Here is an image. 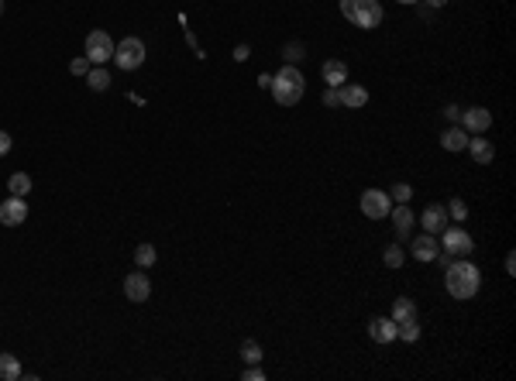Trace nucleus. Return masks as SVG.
Here are the masks:
<instances>
[{
    "label": "nucleus",
    "mask_w": 516,
    "mask_h": 381,
    "mask_svg": "<svg viewBox=\"0 0 516 381\" xmlns=\"http://www.w3.org/2000/svg\"><path fill=\"white\" fill-rule=\"evenodd\" d=\"M444 286L447 292L454 295V299H461V302H468L479 286H482V272L472 265V261H451L447 265V275H444Z\"/></svg>",
    "instance_id": "f257e3e1"
},
{
    "label": "nucleus",
    "mask_w": 516,
    "mask_h": 381,
    "mask_svg": "<svg viewBox=\"0 0 516 381\" xmlns=\"http://www.w3.org/2000/svg\"><path fill=\"white\" fill-rule=\"evenodd\" d=\"M269 86H272V96H276L279 106H296L303 100V93H307V80H303V73L296 66H283Z\"/></svg>",
    "instance_id": "f03ea898"
},
{
    "label": "nucleus",
    "mask_w": 516,
    "mask_h": 381,
    "mask_svg": "<svg viewBox=\"0 0 516 381\" xmlns=\"http://www.w3.org/2000/svg\"><path fill=\"white\" fill-rule=\"evenodd\" d=\"M341 14H344L351 24L365 28V31L379 28L382 17H386V10H382L379 0H341Z\"/></svg>",
    "instance_id": "7ed1b4c3"
},
{
    "label": "nucleus",
    "mask_w": 516,
    "mask_h": 381,
    "mask_svg": "<svg viewBox=\"0 0 516 381\" xmlns=\"http://www.w3.org/2000/svg\"><path fill=\"white\" fill-rule=\"evenodd\" d=\"M114 62H117V69H124V73H134L141 62H145V41L141 38H124V41H117L114 45Z\"/></svg>",
    "instance_id": "20e7f679"
},
{
    "label": "nucleus",
    "mask_w": 516,
    "mask_h": 381,
    "mask_svg": "<svg viewBox=\"0 0 516 381\" xmlns=\"http://www.w3.org/2000/svg\"><path fill=\"white\" fill-rule=\"evenodd\" d=\"M389 210H393L389 192H382V189H365L362 192V213H365L368 220H386Z\"/></svg>",
    "instance_id": "39448f33"
},
{
    "label": "nucleus",
    "mask_w": 516,
    "mask_h": 381,
    "mask_svg": "<svg viewBox=\"0 0 516 381\" xmlns=\"http://www.w3.org/2000/svg\"><path fill=\"white\" fill-rule=\"evenodd\" d=\"M87 59L97 62V66H103V62L114 59V41H110L107 31H90V35H87Z\"/></svg>",
    "instance_id": "423d86ee"
},
{
    "label": "nucleus",
    "mask_w": 516,
    "mask_h": 381,
    "mask_svg": "<svg viewBox=\"0 0 516 381\" xmlns=\"http://www.w3.org/2000/svg\"><path fill=\"white\" fill-rule=\"evenodd\" d=\"M461 127L468 131V134H486L489 127H492V113L486 110V106H468V110H461Z\"/></svg>",
    "instance_id": "0eeeda50"
},
{
    "label": "nucleus",
    "mask_w": 516,
    "mask_h": 381,
    "mask_svg": "<svg viewBox=\"0 0 516 381\" xmlns=\"http://www.w3.org/2000/svg\"><path fill=\"white\" fill-rule=\"evenodd\" d=\"M24 220H28V203H24V196H10V199L0 203V223H3V227H17V223H24Z\"/></svg>",
    "instance_id": "6e6552de"
},
{
    "label": "nucleus",
    "mask_w": 516,
    "mask_h": 381,
    "mask_svg": "<svg viewBox=\"0 0 516 381\" xmlns=\"http://www.w3.org/2000/svg\"><path fill=\"white\" fill-rule=\"evenodd\" d=\"M444 251L454 254V258L472 254V237H468V230H461V227H444Z\"/></svg>",
    "instance_id": "1a4fd4ad"
},
{
    "label": "nucleus",
    "mask_w": 516,
    "mask_h": 381,
    "mask_svg": "<svg viewBox=\"0 0 516 381\" xmlns=\"http://www.w3.org/2000/svg\"><path fill=\"white\" fill-rule=\"evenodd\" d=\"M124 295H127V302H148V295H152L148 275H141V272L127 275V279H124Z\"/></svg>",
    "instance_id": "9d476101"
},
{
    "label": "nucleus",
    "mask_w": 516,
    "mask_h": 381,
    "mask_svg": "<svg viewBox=\"0 0 516 381\" xmlns=\"http://www.w3.org/2000/svg\"><path fill=\"white\" fill-rule=\"evenodd\" d=\"M420 223H423V230H427V234H444V227H447V210H444V206H437V203H430V206L423 210Z\"/></svg>",
    "instance_id": "9b49d317"
},
{
    "label": "nucleus",
    "mask_w": 516,
    "mask_h": 381,
    "mask_svg": "<svg viewBox=\"0 0 516 381\" xmlns=\"http://www.w3.org/2000/svg\"><path fill=\"white\" fill-rule=\"evenodd\" d=\"M337 96H341V106H348V110H358V106L368 103V90L365 86H355V83L337 86Z\"/></svg>",
    "instance_id": "f8f14e48"
},
{
    "label": "nucleus",
    "mask_w": 516,
    "mask_h": 381,
    "mask_svg": "<svg viewBox=\"0 0 516 381\" xmlns=\"http://www.w3.org/2000/svg\"><path fill=\"white\" fill-rule=\"evenodd\" d=\"M437 254H441V244L434 241V234H420L413 241V258L416 261H437Z\"/></svg>",
    "instance_id": "ddd939ff"
},
{
    "label": "nucleus",
    "mask_w": 516,
    "mask_h": 381,
    "mask_svg": "<svg viewBox=\"0 0 516 381\" xmlns=\"http://www.w3.org/2000/svg\"><path fill=\"white\" fill-rule=\"evenodd\" d=\"M368 337H372L375 344H389V340H396V319L375 316V319L368 323Z\"/></svg>",
    "instance_id": "4468645a"
},
{
    "label": "nucleus",
    "mask_w": 516,
    "mask_h": 381,
    "mask_svg": "<svg viewBox=\"0 0 516 381\" xmlns=\"http://www.w3.org/2000/svg\"><path fill=\"white\" fill-rule=\"evenodd\" d=\"M441 145H444V151H465L468 148V131L465 127H451V131L441 134Z\"/></svg>",
    "instance_id": "2eb2a0df"
},
{
    "label": "nucleus",
    "mask_w": 516,
    "mask_h": 381,
    "mask_svg": "<svg viewBox=\"0 0 516 381\" xmlns=\"http://www.w3.org/2000/svg\"><path fill=\"white\" fill-rule=\"evenodd\" d=\"M468 151H472V158H475L479 165H489V162L496 158V148H492L486 138H468Z\"/></svg>",
    "instance_id": "dca6fc26"
},
{
    "label": "nucleus",
    "mask_w": 516,
    "mask_h": 381,
    "mask_svg": "<svg viewBox=\"0 0 516 381\" xmlns=\"http://www.w3.org/2000/svg\"><path fill=\"white\" fill-rule=\"evenodd\" d=\"M323 83L327 86H344L348 83V66L344 62H323Z\"/></svg>",
    "instance_id": "f3484780"
},
{
    "label": "nucleus",
    "mask_w": 516,
    "mask_h": 381,
    "mask_svg": "<svg viewBox=\"0 0 516 381\" xmlns=\"http://www.w3.org/2000/svg\"><path fill=\"white\" fill-rule=\"evenodd\" d=\"M21 375V361L14 354H0V381H17Z\"/></svg>",
    "instance_id": "a211bd4d"
},
{
    "label": "nucleus",
    "mask_w": 516,
    "mask_h": 381,
    "mask_svg": "<svg viewBox=\"0 0 516 381\" xmlns=\"http://www.w3.org/2000/svg\"><path fill=\"white\" fill-rule=\"evenodd\" d=\"M389 213H393V223H396V234H400V237H407V234H410V223H413V213H410V206H407V203H400V206H396V210H389Z\"/></svg>",
    "instance_id": "6ab92c4d"
},
{
    "label": "nucleus",
    "mask_w": 516,
    "mask_h": 381,
    "mask_svg": "<svg viewBox=\"0 0 516 381\" xmlns=\"http://www.w3.org/2000/svg\"><path fill=\"white\" fill-rule=\"evenodd\" d=\"M393 319H396V323L416 319V302H413V299H407V295H403V299H396V302H393Z\"/></svg>",
    "instance_id": "aec40b11"
},
{
    "label": "nucleus",
    "mask_w": 516,
    "mask_h": 381,
    "mask_svg": "<svg viewBox=\"0 0 516 381\" xmlns=\"http://www.w3.org/2000/svg\"><path fill=\"white\" fill-rule=\"evenodd\" d=\"M7 189L14 192V196H28L31 192V176L28 172H14L10 183H7Z\"/></svg>",
    "instance_id": "412c9836"
},
{
    "label": "nucleus",
    "mask_w": 516,
    "mask_h": 381,
    "mask_svg": "<svg viewBox=\"0 0 516 381\" xmlns=\"http://www.w3.org/2000/svg\"><path fill=\"white\" fill-rule=\"evenodd\" d=\"M87 83H90V90H97V93H103V90L110 86V73L97 66V69H90V73H87Z\"/></svg>",
    "instance_id": "4be33fe9"
},
{
    "label": "nucleus",
    "mask_w": 516,
    "mask_h": 381,
    "mask_svg": "<svg viewBox=\"0 0 516 381\" xmlns=\"http://www.w3.org/2000/svg\"><path fill=\"white\" fill-rule=\"evenodd\" d=\"M155 258H159V254H155L152 244H138V248H134V261H138V268H152Z\"/></svg>",
    "instance_id": "5701e85b"
},
{
    "label": "nucleus",
    "mask_w": 516,
    "mask_h": 381,
    "mask_svg": "<svg viewBox=\"0 0 516 381\" xmlns=\"http://www.w3.org/2000/svg\"><path fill=\"white\" fill-rule=\"evenodd\" d=\"M396 337H400V340H407V344L420 340V326H416V319H407V323H396Z\"/></svg>",
    "instance_id": "b1692460"
},
{
    "label": "nucleus",
    "mask_w": 516,
    "mask_h": 381,
    "mask_svg": "<svg viewBox=\"0 0 516 381\" xmlns=\"http://www.w3.org/2000/svg\"><path fill=\"white\" fill-rule=\"evenodd\" d=\"M241 357H244V364H258L262 361V347L255 340H244L241 344Z\"/></svg>",
    "instance_id": "393cba45"
},
{
    "label": "nucleus",
    "mask_w": 516,
    "mask_h": 381,
    "mask_svg": "<svg viewBox=\"0 0 516 381\" xmlns=\"http://www.w3.org/2000/svg\"><path fill=\"white\" fill-rule=\"evenodd\" d=\"M444 210H447V216H451V220H468V206H465L461 199H451Z\"/></svg>",
    "instance_id": "a878e982"
},
{
    "label": "nucleus",
    "mask_w": 516,
    "mask_h": 381,
    "mask_svg": "<svg viewBox=\"0 0 516 381\" xmlns=\"http://www.w3.org/2000/svg\"><path fill=\"white\" fill-rule=\"evenodd\" d=\"M69 73H73V76H87V73H90V59H87V55L73 59V62H69Z\"/></svg>",
    "instance_id": "bb28decb"
},
{
    "label": "nucleus",
    "mask_w": 516,
    "mask_h": 381,
    "mask_svg": "<svg viewBox=\"0 0 516 381\" xmlns=\"http://www.w3.org/2000/svg\"><path fill=\"white\" fill-rule=\"evenodd\" d=\"M382 258H386V265H389V268H400V265H403V248H386V254H382Z\"/></svg>",
    "instance_id": "cd10ccee"
},
{
    "label": "nucleus",
    "mask_w": 516,
    "mask_h": 381,
    "mask_svg": "<svg viewBox=\"0 0 516 381\" xmlns=\"http://www.w3.org/2000/svg\"><path fill=\"white\" fill-rule=\"evenodd\" d=\"M393 196H396L400 203H410L413 189H410V186H407V183H396V186H393Z\"/></svg>",
    "instance_id": "c85d7f7f"
},
{
    "label": "nucleus",
    "mask_w": 516,
    "mask_h": 381,
    "mask_svg": "<svg viewBox=\"0 0 516 381\" xmlns=\"http://www.w3.org/2000/svg\"><path fill=\"white\" fill-rule=\"evenodd\" d=\"M323 106H341V96H337V86H327V90H323Z\"/></svg>",
    "instance_id": "c756f323"
},
{
    "label": "nucleus",
    "mask_w": 516,
    "mask_h": 381,
    "mask_svg": "<svg viewBox=\"0 0 516 381\" xmlns=\"http://www.w3.org/2000/svg\"><path fill=\"white\" fill-rule=\"evenodd\" d=\"M265 378V371L258 368V364H248V371H244V381H262Z\"/></svg>",
    "instance_id": "7c9ffc66"
},
{
    "label": "nucleus",
    "mask_w": 516,
    "mask_h": 381,
    "mask_svg": "<svg viewBox=\"0 0 516 381\" xmlns=\"http://www.w3.org/2000/svg\"><path fill=\"white\" fill-rule=\"evenodd\" d=\"M300 52H303V48H300V45H290V48H286V59H290V66H293V62H296V59H303V55H300Z\"/></svg>",
    "instance_id": "2f4dec72"
},
{
    "label": "nucleus",
    "mask_w": 516,
    "mask_h": 381,
    "mask_svg": "<svg viewBox=\"0 0 516 381\" xmlns=\"http://www.w3.org/2000/svg\"><path fill=\"white\" fill-rule=\"evenodd\" d=\"M7 151H10V134H7V131H0V158H3Z\"/></svg>",
    "instance_id": "473e14b6"
},
{
    "label": "nucleus",
    "mask_w": 516,
    "mask_h": 381,
    "mask_svg": "<svg viewBox=\"0 0 516 381\" xmlns=\"http://www.w3.org/2000/svg\"><path fill=\"white\" fill-rule=\"evenodd\" d=\"M248 55H251V52H248V45H238V48H234V59H238V62H244Z\"/></svg>",
    "instance_id": "72a5a7b5"
},
{
    "label": "nucleus",
    "mask_w": 516,
    "mask_h": 381,
    "mask_svg": "<svg viewBox=\"0 0 516 381\" xmlns=\"http://www.w3.org/2000/svg\"><path fill=\"white\" fill-rule=\"evenodd\" d=\"M444 117H447V120H458V117H461V110H458V106H447V110H444Z\"/></svg>",
    "instance_id": "f704fd0d"
},
{
    "label": "nucleus",
    "mask_w": 516,
    "mask_h": 381,
    "mask_svg": "<svg viewBox=\"0 0 516 381\" xmlns=\"http://www.w3.org/2000/svg\"><path fill=\"white\" fill-rule=\"evenodd\" d=\"M506 275H516V258L513 254H506Z\"/></svg>",
    "instance_id": "c9c22d12"
},
{
    "label": "nucleus",
    "mask_w": 516,
    "mask_h": 381,
    "mask_svg": "<svg viewBox=\"0 0 516 381\" xmlns=\"http://www.w3.org/2000/svg\"><path fill=\"white\" fill-rule=\"evenodd\" d=\"M427 3H430V7H444L447 0H427Z\"/></svg>",
    "instance_id": "e433bc0d"
},
{
    "label": "nucleus",
    "mask_w": 516,
    "mask_h": 381,
    "mask_svg": "<svg viewBox=\"0 0 516 381\" xmlns=\"http://www.w3.org/2000/svg\"><path fill=\"white\" fill-rule=\"evenodd\" d=\"M400 3H416V0H400Z\"/></svg>",
    "instance_id": "4c0bfd02"
},
{
    "label": "nucleus",
    "mask_w": 516,
    "mask_h": 381,
    "mask_svg": "<svg viewBox=\"0 0 516 381\" xmlns=\"http://www.w3.org/2000/svg\"><path fill=\"white\" fill-rule=\"evenodd\" d=\"M0 14H3V0H0Z\"/></svg>",
    "instance_id": "58836bf2"
}]
</instances>
